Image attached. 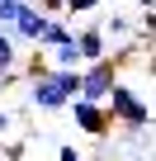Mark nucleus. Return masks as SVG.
<instances>
[{
	"instance_id": "nucleus-1",
	"label": "nucleus",
	"mask_w": 156,
	"mask_h": 161,
	"mask_svg": "<svg viewBox=\"0 0 156 161\" xmlns=\"http://www.w3.org/2000/svg\"><path fill=\"white\" fill-rule=\"evenodd\" d=\"M104 114H109L114 123H123V128H147V123H151V109L142 104V95L128 86V80H118V86L109 90V100H104Z\"/></svg>"
},
{
	"instance_id": "nucleus-2",
	"label": "nucleus",
	"mask_w": 156,
	"mask_h": 161,
	"mask_svg": "<svg viewBox=\"0 0 156 161\" xmlns=\"http://www.w3.org/2000/svg\"><path fill=\"white\" fill-rule=\"evenodd\" d=\"M118 57H100V62H85L81 66V95L76 100H90V104H104L109 90L118 86Z\"/></svg>"
},
{
	"instance_id": "nucleus-3",
	"label": "nucleus",
	"mask_w": 156,
	"mask_h": 161,
	"mask_svg": "<svg viewBox=\"0 0 156 161\" xmlns=\"http://www.w3.org/2000/svg\"><path fill=\"white\" fill-rule=\"evenodd\" d=\"M66 109H71V119H76V128H81L85 137H104V133L114 128V119L104 114V104H90V100H71Z\"/></svg>"
},
{
	"instance_id": "nucleus-4",
	"label": "nucleus",
	"mask_w": 156,
	"mask_h": 161,
	"mask_svg": "<svg viewBox=\"0 0 156 161\" xmlns=\"http://www.w3.org/2000/svg\"><path fill=\"white\" fill-rule=\"evenodd\" d=\"M29 104H33V109H43V114H57V109H66L71 100L52 86L47 71H43V76H29Z\"/></svg>"
},
{
	"instance_id": "nucleus-5",
	"label": "nucleus",
	"mask_w": 156,
	"mask_h": 161,
	"mask_svg": "<svg viewBox=\"0 0 156 161\" xmlns=\"http://www.w3.org/2000/svg\"><path fill=\"white\" fill-rule=\"evenodd\" d=\"M47 19H52V14H43V10H33V5H24V10H19V19L10 24V33H14V43H43V29H47Z\"/></svg>"
},
{
	"instance_id": "nucleus-6",
	"label": "nucleus",
	"mask_w": 156,
	"mask_h": 161,
	"mask_svg": "<svg viewBox=\"0 0 156 161\" xmlns=\"http://www.w3.org/2000/svg\"><path fill=\"white\" fill-rule=\"evenodd\" d=\"M71 43H76V52H81V66H85V62L109 57V43H104L100 24H90V29H76V33H71Z\"/></svg>"
},
{
	"instance_id": "nucleus-7",
	"label": "nucleus",
	"mask_w": 156,
	"mask_h": 161,
	"mask_svg": "<svg viewBox=\"0 0 156 161\" xmlns=\"http://www.w3.org/2000/svg\"><path fill=\"white\" fill-rule=\"evenodd\" d=\"M47 80H52V86H57L66 100L81 95V66H76V71H57V66H47Z\"/></svg>"
},
{
	"instance_id": "nucleus-8",
	"label": "nucleus",
	"mask_w": 156,
	"mask_h": 161,
	"mask_svg": "<svg viewBox=\"0 0 156 161\" xmlns=\"http://www.w3.org/2000/svg\"><path fill=\"white\" fill-rule=\"evenodd\" d=\"M71 33H76V29H71L66 19H47V29H43V43H38V47H43V52H47V47H62V43H71Z\"/></svg>"
},
{
	"instance_id": "nucleus-9",
	"label": "nucleus",
	"mask_w": 156,
	"mask_h": 161,
	"mask_svg": "<svg viewBox=\"0 0 156 161\" xmlns=\"http://www.w3.org/2000/svg\"><path fill=\"white\" fill-rule=\"evenodd\" d=\"M0 71H19V43L10 29H0Z\"/></svg>"
},
{
	"instance_id": "nucleus-10",
	"label": "nucleus",
	"mask_w": 156,
	"mask_h": 161,
	"mask_svg": "<svg viewBox=\"0 0 156 161\" xmlns=\"http://www.w3.org/2000/svg\"><path fill=\"white\" fill-rule=\"evenodd\" d=\"M104 5V0H66V19H76V14H95Z\"/></svg>"
},
{
	"instance_id": "nucleus-11",
	"label": "nucleus",
	"mask_w": 156,
	"mask_h": 161,
	"mask_svg": "<svg viewBox=\"0 0 156 161\" xmlns=\"http://www.w3.org/2000/svg\"><path fill=\"white\" fill-rule=\"evenodd\" d=\"M57 161H85V156H81V152H76L71 142H62V147H57Z\"/></svg>"
},
{
	"instance_id": "nucleus-12",
	"label": "nucleus",
	"mask_w": 156,
	"mask_h": 161,
	"mask_svg": "<svg viewBox=\"0 0 156 161\" xmlns=\"http://www.w3.org/2000/svg\"><path fill=\"white\" fill-rule=\"evenodd\" d=\"M10 128H14V119H10V109H5V104H0V137H5Z\"/></svg>"
},
{
	"instance_id": "nucleus-13",
	"label": "nucleus",
	"mask_w": 156,
	"mask_h": 161,
	"mask_svg": "<svg viewBox=\"0 0 156 161\" xmlns=\"http://www.w3.org/2000/svg\"><path fill=\"white\" fill-rule=\"evenodd\" d=\"M14 76H19V71H0V95H5V90L14 86Z\"/></svg>"
},
{
	"instance_id": "nucleus-14",
	"label": "nucleus",
	"mask_w": 156,
	"mask_h": 161,
	"mask_svg": "<svg viewBox=\"0 0 156 161\" xmlns=\"http://www.w3.org/2000/svg\"><path fill=\"white\" fill-rule=\"evenodd\" d=\"M137 5H142V10H151V5H156V0H137Z\"/></svg>"
}]
</instances>
